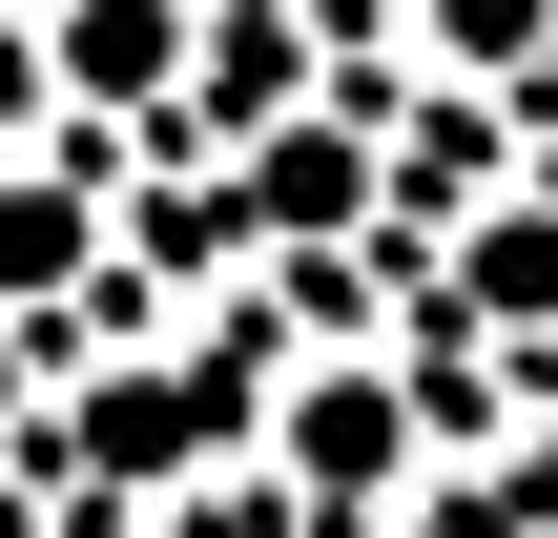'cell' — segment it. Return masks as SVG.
I'll return each instance as SVG.
<instances>
[{
    "label": "cell",
    "instance_id": "3957f363",
    "mask_svg": "<svg viewBox=\"0 0 558 538\" xmlns=\"http://www.w3.org/2000/svg\"><path fill=\"white\" fill-rule=\"evenodd\" d=\"M456 311H476V332H497V311L558 332V207H476V228H456Z\"/></svg>",
    "mask_w": 558,
    "mask_h": 538
},
{
    "label": "cell",
    "instance_id": "6da1fadb",
    "mask_svg": "<svg viewBox=\"0 0 558 538\" xmlns=\"http://www.w3.org/2000/svg\"><path fill=\"white\" fill-rule=\"evenodd\" d=\"M269 456H290V518H311V538H373L393 477H414V394H393V373H311Z\"/></svg>",
    "mask_w": 558,
    "mask_h": 538
},
{
    "label": "cell",
    "instance_id": "7a4b0ae2",
    "mask_svg": "<svg viewBox=\"0 0 558 538\" xmlns=\"http://www.w3.org/2000/svg\"><path fill=\"white\" fill-rule=\"evenodd\" d=\"M41 21V62H62V124H166L186 104V0H21Z\"/></svg>",
    "mask_w": 558,
    "mask_h": 538
},
{
    "label": "cell",
    "instance_id": "5b68a950",
    "mask_svg": "<svg viewBox=\"0 0 558 538\" xmlns=\"http://www.w3.org/2000/svg\"><path fill=\"white\" fill-rule=\"evenodd\" d=\"M393 538H538L518 477H393Z\"/></svg>",
    "mask_w": 558,
    "mask_h": 538
},
{
    "label": "cell",
    "instance_id": "277c9868",
    "mask_svg": "<svg viewBox=\"0 0 558 538\" xmlns=\"http://www.w3.org/2000/svg\"><path fill=\"white\" fill-rule=\"evenodd\" d=\"M538 41H558V0H414V62L435 83H518Z\"/></svg>",
    "mask_w": 558,
    "mask_h": 538
}]
</instances>
